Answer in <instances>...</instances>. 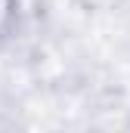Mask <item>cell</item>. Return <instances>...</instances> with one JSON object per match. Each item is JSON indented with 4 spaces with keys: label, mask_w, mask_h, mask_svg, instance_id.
<instances>
[{
    "label": "cell",
    "mask_w": 130,
    "mask_h": 133,
    "mask_svg": "<svg viewBox=\"0 0 130 133\" xmlns=\"http://www.w3.org/2000/svg\"><path fill=\"white\" fill-rule=\"evenodd\" d=\"M19 22V0H0V37H9Z\"/></svg>",
    "instance_id": "1"
}]
</instances>
